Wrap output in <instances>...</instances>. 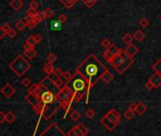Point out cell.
<instances>
[{"label":"cell","instance_id":"1","mask_svg":"<svg viewBox=\"0 0 161 136\" xmlns=\"http://www.w3.org/2000/svg\"><path fill=\"white\" fill-rule=\"evenodd\" d=\"M108 70L107 68L96 57L94 54H89L83 61L80 64L76 69V73H80L85 79L88 87L87 92L85 95V104H88L89 92L93 87L97 84V82L102 79L103 74Z\"/></svg>","mask_w":161,"mask_h":136},{"label":"cell","instance_id":"2","mask_svg":"<svg viewBox=\"0 0 161 136\" xmlns=\"http://www.w3.org/2000/svg\"><path fill=\"white\" fill-rule=\"evenodd\" d=\"M66 85L69 87L74 93V102H80L84 95H86L88 84L85 79L80 73H75V74H73V77L68 82H66Z\"/></svg>","mask_w":161,"mask_h":136},{"label":"cell","instance_id":"3","mask_svg":"<svg viewBox=\"0 0 161 136\" xmlns=\"http://www.w3.org/2000/svg\"><path fill=\"white\" fill-rule=\"evenodd\" d=\"M134 63L133 58H130L129 56L125 54L124 50H120L118 51V54L115 56V57L111 60L109 62V64L112 66L115 70L120 74L124 73L127 69L132 66V64Z\"/></svg>","mask_w":161,"mask_h":136},{"label":"cell","instance_id":"4","mask_svg":"<svg viewBox=\"0 0 161 136\" xmlns=\"http://www.w3.org/2000/svg\"><path fill=\"white\" fill-rule=\"evenodd\" d=\"M9 67L18 77H21L30 69L32 65H30V63L22 54H18L10 63Z\"/></svg>","mask_w":161,"mask_h":136},{"label":"cell","instance_id":"5","mask_svg":"<svg viewBox=\"0 0 161 136\" xmlns=\"http://www.w3.org/2000/svg\"><path fill=\"white\" fill-rule=\"evenodd\" d=\"M74 93L71 90V89L66 84L63 89H61L58 92L55 94V101L59 102L60 104L64 103V102L73 101Z\"/></svg>","mask_w":161,"mask_h":136},{"label":"cell","instance_id":"6","mask_svg":"<svg viewBox=\"0 0 161 136\" xmlns=\"http://www.w3.org/2000/svg\"><path fill=\"white\" fill-rule=\"evenodd\" d=\"M39 136H68V135L66 134L62 130H61L58 127V125L55 123H52L51 125H49L48 128H46Z\"/></svg>","mask_w":161,"mask_h":136},{"label":"cell","instance_id":"7","mask_svg":"<svg viewBox=\"0 0 161 136\" xmlns=\"http://www.w3.org/2000/svg\"><path fill=\"white\" fill-rule=\"evenodd\" d=\"M60 108H62V106H61V104L59 103V102L55 101L54 103H52V104H48L47 106H46V109H45V111L43 112V114H42V116H43L46 120L50 119L51 117L54 115L57 111H58V109Z\"/></svg>","mask_w":161,"mask_h":136},{"label":"cell","instance_id":"8","mask_svg":"<svg viewBox=\"0 0 161 136\" xmlns=\"http://www.w3.org/2000/svg\"><path fill=\"white\" fill-rule=\"evenodd\" d=\"M39 84L43 87V88L45 89H47V90H49V92H53V93H57L59 92V89L57 88L56 87V85H55V83H54V81L52 80V79L50 78V76H48V75H47L43 80H42Z\"/></svg>","mask_w":161,"mask_h":136},{"label":"cell","instance_id":"9","mask_svg":"<svg viewBox=\"0 0 161 136\" xmlns=\"http://www.w3.org/2000/svg\"><path fill=\"white\" fill-rule=\"evenodd\" d=\"M118 51H120V49L117 48L115 45L112 44L109 48H107L105 51L102 54V57H103V59H105L106 61L109 63L111 60H112L115 56L118 54Z\"/></svg>","mask_w":161,"mask_h":136},{"label":"cell","instance_id":"10","mask_svg":"<svg viewBox=\"0 0 161 136\" xmlns=\"http://www.w3.org/2000/svg\"><path fill=\"white\" fill-rule=\"evenodd\" d=\"M40 99L41 101L43 102L45 104H52L55 102V93H53L49 90H44L43 92L41 93V96H40Z\"/></svg>","mask_w":161,"mask_h":136},{"label":"cell","instance_id":"11","mask_svg":"<svg viewBox=\"0 0 161 136\" xmlns=\"http://www.w3.org/2000/svg\"><path fill=\"white\" fill-rule=\"evenodd\" d=\"M104 116L113 123H116L118 125H120V114L115 109H110Z\"/></svg>","mask_w":161,"mask_h":136},{"label":"cell","instance_id":"12","mask_svg":"<svg viewBox=\"0 0 161 136\" xmlns=\"http://www.w3.org/2000/svg\"><path fill=\"white\" fill-rule=\"evenodd\" d=\"M0 92H1V93L5 97L10 98L15 93V89L10 84V83H7V84H5V86H4L3 88L1 89Z\"/></svg>","mask_w":161,"mask_h":136},{"label":"cell","instance_id":"13","mask_svg":"<svg viewBox=\"0 0 161 136\" xmlns=\"http://www.w3.org/2000/svg\"><path fill=\"white\" fill-rule=\"evenodd\" d=\"M25 99L27 100L28 103H29L30 105L32 106V108H35L37 106H39L41 103V99L39 96L33 95L32 93H28L25 97Z\"/></svg>","mask_w":161,"mask_h":136},{"label":"cell","instance_id":"14","mask_svg":"<svg viewBox=\"0 0 161 136\" xmlns=\"http://www.w3.org/2000/svg\"><path fill=\"white\" fill-rule=\"evenodd\" d=\"M46 90L43 87H42L40 84H33L29 87V93H32L33 95H36V96H41V93Z\"/></svg>","mask_w":161,"mask_h":136},{"label":"cell","instance_id":"15","mask_svg":"<svg viewBox=\"0 0 161 136\" xmlns=\"http://www.w3.org/2000/svg\"><path fill=\"white\" fill-rule=\"evenodd\" d=\"M124 51H125V54H127L130 58H133L134 56H136L137 54V52L139 51V50L132 43V44L128 45L127 48H126L125 50H124Z\"/></svg>","mask_w":161,"mask_h":136},{"label":"cell","instance_id":"16","mask_svg":"<svg viewBox=\"0 0 161 136\" xmlns=\"http://www.w3.org/2000/svg\"><path fill=\"white\" fill-rule=\"evenodd\" d=\"M149 81L153 83V85L155 86V89L159 88L161 86V73H154L150 78H149Z\"/></svg>","mask_w":161,"mask_h":136},{"label":"cell","instance_id":"17","mask_svg":"<svg viewBox=\"0 0 161 136\" xmlns=\"http://www.w3.org/2000/svg\"><path fill=\"white\" fill-rule=\"evenodd\" d=\"M101 123L104 126L107 130H108L109 131H111V130H113L115 128H116L117 126H118V124H116V123H113V122H111L110 120H108L106 118L105 116H103L102 118V120H101Z\"/></svg>","mask_w":161,"mask_h":136},{"label":"cell","instance_id":"18","mask_svg":"<svg viewBox=\"0 0 161 136\" xmlns=\"http://www.w3.org/2000/svg\"><path fill=\"white\" fill-rule=\"evenodd\" d=\"M23 6H24V3L22 2V0H13L10 3V7L15 12H18Z\"/></svg>","mask_w":161,"mask_h":136},{"label":"cell","instance_id":"19","mask_svg":"<svg viewBox=\"0 0 161 136\" xmlns=\"http://www.w3.org/2000/svg\"><path fill=\"white\" fill-rule=\"evenodd\" d=\"M67 135L68 136H85L83 133V131L78 128V126H75L69 130V132L67 133Z\"/></svg>","mask_w":161,"mask_h":136},{"label":"cell","instance_id":"20","mask_svg":"<svg viewBox=\"0 0 161 136\" xmlns=\"http://www.w3.org/2000/svg\"><path fill=\"white\" fill-rule=\"evenodd\" d=\"M133 37H134V39L137 41V42H141V41L145 39L146 35H145V33L142 31H140V30H137V31L135 33H134Z\"/></svg>","mask_w":161,"mask_h":136},{"label":"cell","instance_id":"21","mask_svg":"<svg viewBox=\"0 0 161 136\" xmlns=\"http://www.w3.org/2000/svg\"><path fill=\"white\" fill-rule=\"evenodd\" d=\"M147 111V106L141 103V102H139V103H137V106H136V113H137L139 115H142L143 113Z\"/></svg>","mask_w":161,"mask_h":136},{"label":"cell","instance_id":"22","mask_svg":"<svg viewBox=\"0 0 161 136\" xmlns=\"http://www.w3.org/2000/svg\"><path fill=\"white\" fill-rule=\"evenodd\" d=\"M59 1L64 6L66 9H71L79 0H59Z\"/></svg>","mask_w":161,"mask_h":136},{"label":"cell","instance_id":"23","mask_svg":"<svg viewBox=\"0 0 161 136\" xmlns=\"http://www.w3.org/2000/svg\"><path fill=\"white\" fill-rule=\"evenodd\" d=\"M54 70H55V68L53 67L51 63H47L44 66V71L47 73V75H51L52 73H54Z\"/></svg>","mask_w":161,"mask_h":136},{"label":"cell","instance_id":"24","mask_svg":"<svg viewBox=\"0 0 161 136\" xmlns=\"http://www.w3.org/2000/svg\"><path fill=\"white\" fill-rule=\"evenodd\" d=\"M15 120H16V115L13 111H9L6 113V122L8 124H13Z\"/></svg>","mask_w":161,"mask_h":136},{"label":"cell","instance_id":"25","mask_svg":"<svg viewBox=\"0 0 161 136\" xmlns=\"http://www.w3.org/2000/svg\"><path fill=\"white\" fill-rule=\"evenodd\" d=\"M113 78H114V76H113V74L110 73L109 70H107L106 73L103 74V76H102V80L104 81V83L105 84H109V83L113 80Z\"/></svg>","mask_w":161,"mask_h":136},{"label":"cell","instance_id":"26","mask_svg":"<svg viewBox=\"0 0 161 136\" xmlns=\"http://www.w3.org/2000/svg\"><path fill=\"white\" fill-rule=\"evenodd\" d=\"M133 40H134V37L131 33H125L122 37V41L126 44V45H130L133 43Z\"/></svg>","mask_w":161,"mask_h":136},{"label":"cell","instance_id":"27","mask_svg":"<svg viewBox=\"0 0 161 136\" xmlns=\"http://www.w3.org/2000/svg\"><path fill=\"white\" fill-rule=\"evenodd\" d=\"M25 54H26V56H27V57H28L29 59H33V58L37 55V51H36V50H35L34 48H32L29 51H25Z\"/></svg>","mask_w":161,"mask_h":136},{"label":"cell","instance_id":"28","mask_svg":"<svg viewBox=\"0 0 161 136\" xmlns=\"http://www.w3.org/2000/svg\"><path fill=\"white\" fill-rule=\"evenodd\" d=\"M46 14H45V11H40V12H37V14H36V16L34 17V19H35L38 23L41 21H43L44 19H46Z\"/></svg>","mask_w":161,"mask_h":136},{"label":"cell","instance_id":"29","mask_svg":"<svg viewBox=\"0 0 161 136\" xmlns=\"http://www.w3.org/2000/svg\"><path fill=\"white\" fill-rule=\"evenodd\" d=\"M135 113H136L135 111H133V109H131L128 108L127 111H126L123 113V115H124V117H125L126 119L131 120V119L134 118V116H135Z\"/></svg>","mask_w":161,"mask_h":136},{"label":"cell","instance_id":"30","mask_svg":"<svg viewBox=\"0 0 161 136\" xmlns=\"http://www.w3.org/2000/svg\"><path fill=\"white\" fill-rule=\"evenodd\" d=\"M26 44H29L33 48L35 47L37 44V41L35 39V37H34V35H29L28 38L26 39Z\"/></svg>","mask_w":161,"mask_h":136},{"label":"cell","instance_id":"31","mask_svg":"<svg viewBox=\"0 0 161 136\" xmlns=\"http://www.w3.org/2000/svg\"><path fill=\"white\" fill-rule=\"evenodd\" d=\"M62 78H63V77H61V78H57L56 80L54 81L56 87H57V88H58L59 89H63L64 87L66 86V81H64Z\"/></svg>","mask_w":161,"mask_h":136},{"label":"cell","instance_id":"32","mask_svg":"<svg viewBox=\"0 0 161 136\" xmlns=\"http://www.w3.org/2000/svg\"><path fill=\"white\" fill-rule=\"evenodd\" d=\"M69 116H70V118H71L72 121H74V122H76V121H78V120L80 118V116H82V115H80V113L79 111H73L70 112Z\"/></svg>","mask_w":161,"mask_h":136},{"label":"cell","instance_id":"33","mask_svg":"<svg viewBox=\"0 0 161 136\" xmlns=\"http://www.w3.org/2000/svg\"><path fill=\"white\" fill-rule=\"evenodd\" d=\"M153 69L155 70V73H161V58L158 59L154 65H153Z\"/></svg>","mask_w":161,"mask_h":136},{"label":"cell","instance_id":"34","mask_svg":"<svg viewBox=\"0 0 161 136\" xmlns=\"http://www.w3.org/2000/svg\"><path fill=\"white\" fill-rule=\"evenodd\" d=\"M26 24H27V27H28L29 29H30V30H32L33 28H35L36 26H37V24H38V22L34 19V18H32V19H30L29 21H28V22H26Z\"/></svg>","mask_w":161,"mask_h":136},{"label":"cell","instance_id":"35","mask_svg":"<svg viewBox=\"0 0 161 136\" xmlns=\"http://www.w3.org/2000/svg\"><path fill=\"white\" fill-rule=\"evenodd\" d=\"M26 26H27V24L22 20H18L16 23H15V27H16L18 31H23V30L26 28Z\"/></svg>","mask_w":161,"mask_h":136},{"label":"cell","instance_id":"36","mask_svg":"<svg viewBox=\"0 0 161 136\" xmlns=\"http://www.w3.org/2000/svg\"><path fill=\"white\" fill-rule=\"evenodd\" d=\"M57 60V56L53 54V52H49V54H48V56H47V61H48V63H51V64H53L55 61Z\"/></svg>","mask_w":161,"mask_h":136},{"label":"cell","instance_id":"37","mask_svg":"<svg viewBox=\"0 0 161 136\" xmlns=\"http://www.w3.org/2000/svg\"><path fill=\"white\" fill-rule=\"evenodd\" d=\"M82 1H83V3L87 7L88 9H91L92 7H93L96 4L97 0H82Z\"/></svg>","mask_w":161,"mask_h":136},{"label":"cell","instance_id":"38","mask_svg":"<svg viewBox=\"0 0 161 136\" xmlns=\"http://www.w3.org/2000/svg\"><path fill=\"white\" fill-rule=\"evenodd\" d=\"M101 45L103 47V48H105V49H107V48H109L111 45H112V43H111V41L109 40V39H107V38H103L102 40V42H101Z\"/></svg>","mask_w":161,"mask_h":136},{"label":"cell","instance_id":"39","mask_svg":"<svg viewBox=\"0 0 161 136\" xmlns=\"http://www.w3.org/2000/svg\"><path fill=\"white\" fill-rule=\"evenodd\" d=\"M85 115H86L87 118L92 119V118H94V116L96 115V112L92 109H88L87 111H85Z\"/></svg>","mask_w":161,"mask_h":136},{"label":"cell","instance_id":"40","mask_svg":"<svg viewBox=\"0 0 161 136\" xmlns=\"http://www.w3.org/2000/svg\"><path fill=\"white\" fill-rule=\"evenodd\" d=\"M77 126H78V128H80V130L83 131V133L84 135H85V136H86L88 133H89V130H88V128H87L85 126H84L83 124H79V125H77Z\"/></svg>","mask_w":161,"mask_h":136},{"label":"cell","instance_id":"41","mask_svg":"<svg viewBox=\"0 0 161 136\" xmlns=\"http://www.w3.org/2000/svg\"><path fill=\"white\" fill-rule=\"evenodd\" d=\"M63 77L64 78V80H66V82H68L70 80V79L73 77V74H72L70 71H68V70H66V71H64V75H63Z\"/></svg>","mask_w":161,"mask_h":136},{"label":"cell","instance_id":"42","mask_svg":"<svg viewBox=\"0 0 161 136\" xmlns=\"http://www.w3.org/2000/svg\"><path fill=\"white\" fill-rule=\"evenodd\" d=\"M45 14H46V17L47 18H50L54 16V12H53L51 8H47L45 10Z\"/></svg>","mask_w":161,"mask_h":136},{"label":"cell","instance_id":"43","mask_svg":"<svg viewBox=\"0 0 161 136\" xmlns=\"http://www.w3.org/2000/svg\"><path fill=\"white\" fill-rule=\"evenodd\" d=\"M149 24H150V22H149V20L146 19V18H141V19L139 20V25H140L142 28H146V27H148Z\"/></svg>","mask_w":161,"mask_h":136},{"label":"cell","instance_id":"44","mask_svg":"<svg viewBox=\"0 0 161 136\" xmlns=\"http://www.w3.org/2000/svg\"><path fill=\"white\" fill-rule=\"evenodd\" d=\"M36 14H37V12H36V10H34V9L29 8L28 11H27V16H29L32 17V18L35 17Z\"/></svg>","mask_w":161,"mask_h":136},{"label":"cell","instance_id":"45","mask_svg":"<svg viewBox=\"0 0 161 136\" xmlns=\"http://www.w3.org/2000/svg\"><path fill=\"white\" fill-rule=\"evenodd\" d=\"M54 74L57 78H61V77H63L64 71L62 70V69H60V68H57V69H55V70H54Z\"/></svg>","mask_w":161,"mask_h":136},{"label":"cell","instance_id":"46","mask_svg":"<svg viewBox=\"0 0 161 136\" xmlns=\"http://www.w3.org/2000/svg\"><path fill=\"white\" fill-rule=\"evenodd\" d=\"M66 20H67V17L66 16V14H64V13L60 14V16H59V17H58V21L60 22L61 24H64V23H66Z\"/></svg>","mask_w":161,"mask_h":136},{"label":"cell","instance_id":"47","mask_svg":"<svg viewBox=\"0 0 161 136\" xmlns=\"http://www.w3.org/2000/svg\"><path fill=\"white\" fill-rule=\"evenodd\" d=\"M38 7H39V4H38V2L36 1V0H32V1L29 2V8L37 10Z\"/></svg>","mask_w":161,"mask_h":136},{"label":"cell","instance_id":"48","mask_svg":"<svg viewBox=\"0 0 161 136\" xmlns=\"http://www.w3.org/2000/svg\"><path fill=\"white\" fill-rule=\"evenodd\" d=\"M22 84H23V86H24V87H29L30 84H32V82H30L29 78L25 77V78L22 79Z\"/></svg>","mask_w":161,"mask_h":136},{"label":"cell","instance_id":"49","mask_svg":"<svg viewBox=\"0 0 161 136\" xmlns=\"http://www.w3.org/2000/svg\"><path fill=\"white\" fill-rule=\"evenodd\" d=\"M7 35L9 37H10V38H13V37H15L17 35V32H16V31H14L13 29H10V31L7 32Z\"/></svg>","mask_w":161,"mask_h":136},{"label":"cell","instance_id":"50","mask_svg":"<svg viewBox=\"0 0 161 136\" xmlns=\"http://www.w3.org/2000/svg\"><path fill=\"white\" fill-rule=\"evenodd\" d=\"M5 122H6V113L0 111V124H3Z\"/></svg>","mask_w":161,"mask_h":136},{"label":"cell","instance_id":"51","mask_svg":"<svg viewBox=\"0 0 161 136\" xmlns=\"http://www.w3.org/2000/svg\"><path fill=\"white\" fill-rule=\"evenodd\" d=\"M145 88H146V89H148V90H152L153 89H155V86L153 85L152 82H150L148 80V82L145 84Z\"/></svg>","mask_w":161,"mask_h":136},{"label":"cell","instance_id":"52","mask_svg":"<svg viewBox=\"0 0 161 136\" xmlns=\"http://www.w3.org/2000/svg\"><path fill=\"white\" fill-rule=\"evenodd\" d=\"M7 35V32L2 27H0V39H3Z\"/></svg>","mask_w":161,"mask_h":136},{"label":"cell","instance_id":"53","mask_svg":"<svg viewBox=\"0 0 161 136\" xmlns=\"http://www.w3.org/2000/svg\"><path fill=\"white\" fill-rule=\"evenodd\" d=\"M51 23H52V28L54 29V30H56V29H59L60 25H61V23H60V22H59L58 20H57V21H52Z\"/></svg>","mask_w":161,"mask_h":136},{"label":"cell","instance_id":"54","mask_svg":"<svg viewBox=\"0 0 161 136\" xmlns=\"http://www.w3.org/2000/svg\"><path fill=\"white\" fill-rule=\"evenodd\" d=\"M1 27H2V28H3L4 30H5V31H6L7 32H9V31H10V30L11 29V28H10V26L9 24H7V23H5V24H3V25L1 26Z\"/></svg>","mask_w":161,"mask_h":136},{"label":"cell","instance_id":"55","mask_svg":"<svg viewBox=\"0 0 161 136\" xmlns=\"http://www.w3.org/2000/svg\"><path fill=\"white\" fill-rule=\"evenodd\" d=\"M136 106H137V103H136V102H133V103L130 104V106H129V109H133V111H136Z\"/></svg>","mask_w":161,"mask_h":136},{"label":"cell","instance_id":"56","mask_svg":"<svg viewBox=\"0 0 161 136\" xmlns=\"http://www.w3.org/2000/svg\"><path fill=\"white\" fill-rule=\"evenodd\" d=\"M32 48H33V47H32V46H30V45H29V44H25L24 47H23V49H24V51H29Z\"/></svg>","mask_w":161,"mask_h":136},{"label":"cell","instance_id":"57","mask_svg":"<svg viewBox=\"0 0 161 136\" xmlns=\"http://www.w3.org/2000/svg\"><path fill=\"white\" fill-rule=\"evenodd\" d=\"M34 37H35L37 43H39V42H41V41H42V37H41L39 35H38V33H36V35H34Z\"/></svg>","mask_w":161,"mask_h":136},{"label":"cell","instance_id":"58","mask_svg":"<svg viewBox=\"0 0 161 136\" xmlns=\"http://www.w3.org/2000/svg\"><path fill=\"white\" fill-rule=\"evenodd\" d=\"M30 19H32V17H30V16H27L25 17V20H26V22L29 21Z\"/></svg>","mask_w":161,"mask_h":136},{"label":"cell","instance_id":"59","mask_svg":"<svg viewBox=\"0 0 161 136\" xmlns=\"http://www.w3.org/2000/svg\"><path fill=\"white\" fill-rule=\"evenodd\" d=\"M159 18H160V20H161V16H159Z\"/></svg>","mask_w":161,"mask_h":136}]
</instances>
